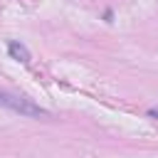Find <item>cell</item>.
Masks as SVG:
<instances>
[{"label": "cell", "mask_w": 158, "mask_h": 158, "mask_svg": "<svg viewBox=\"0 0 158 158\" xmlns=\"http://www.w3.org/2000/svg\"><path fill=\"white\" fill-rule=\"evenodd\" d=\"M0 106L25 116V118H49V111L42 109L40 104H35L32 99L22 96V94H15L10 89H0Z\"/></svg>", "instance_id": "cell-1"}, {"label": "cell", "mask_w": 158, "mask_h": 158, "mask_svg": "<svg viewBox=\"0 0 158 158\" xmlns=\"http://www.w3.org/2000/svg\"><path fill=\"white\" fill-rule=\"evenodd\" d=\"M7 52H10V57H12V59H17V62H22V64H30V59H32L30 49H27L22 42H17V40L7 42Z\"/></svg>", "instance_id": "cell-2"}, {"label": "cell", "mask_w": 158, "mask_h": 158, "mask_svg": "<svg viewBox=\"0 0 158 158\" xmlns=\"http://www.w3.org/2000/svg\"><path fill=\"white\" fill-rule=\"evenodd\" d=\"M148 116H153V118H158V109H148Z\"/></svg>", "instance_id": "cell-3"}]
</instances>
